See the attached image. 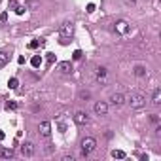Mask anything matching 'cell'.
Masks as SVG:
<instances>
[{"label": "cell", "mask_w": 161, "mask_h": 161, "mask_svg": "<svg viewBox=\"0 0 161 161\" xmlns=\"http://www.w3.org/2000/svg\"><path fill=\"white\" fill-rule=\"evenodd\" d=\"M15 108H17V102H13V101L6 102V110H15Z\"/></svg>", "instance_id": "cell-20"}, {"label": "cell", "mask_w": 161, "mask_h": 161, "mask_svg": "<svg viewBox=\"0 0 161 161\" xmlns=\"http://www.w3.org/2000/svg\"><path fill=\"white\" fill-rule=\"evenodd\" d=\"M0 157L2 159H12L13 157V150L12 148H2L0 150Z\"/></svg>", "instance_id": "cell-13"}, {"label": "cell", "mask_w": 161, "mask_h": 161, "mask_svg": "<svg viewBox=\"0 0 161 161\" xmlns=\"http://www.w3.org/2000/svg\"><path fill=\"white\" fill-rule=\"evenodd\" d=\"M63 161H74V157H72V155H65Z\"/></svg>", "instance_id": "cell-27"}, {"label": "cell", "mask_w": 161, "mask_h": 161, "mask_svg": "<svg viewBox=\"0 0 161 161\" xmlns=\"http://www.w3.org/2000/svg\"><path fill=\"white\" fill-rule=\"evenodd\" d=\"M38 131H40V135H42L44 138H48L49 135H51V125H49V121H42L38 125Z\"/></svg>", "instance_id": "cell-7"}, {"label": "cell", "mask_w": 161, "mask_h": 161, "mask_svg": "<svg viewBox=\"0 0 161 161\" xmlns=\"http://www.w3.org/2000/svg\"><path fill=\"white\" fill-rule=\"evenodd\" d=\"M106 74H108V70L104 68V66H101V68H97V72H95V80L97 82H104Z\"/></svg>", "instance_id": "cell-10"}, {"label": "cell", "mask_w": 161, "mask_h": 161, "mask_svg": "<svg viewBox=\"0 0 161 161\" xmlns=\"http://www.w3.org/2000/svg\"><path fill=\"white\" fill-rule=\"evenodd\" d=\"M95 114H97V116H106V114H108V104H106V102H102V101L95 102Z\"/></svg>", "instance_id": "cell-6"}, {"label": "cell", "mask_w": 161, "mask_h": 161, "mask_svg": "<svg viewBox=\"0 0 161 161\" xmlns=\"http://www.w3.org/2000/svg\"><path fill=\"white\" fill-rule=\"evenodd\" d=\"M46 55H48V63L53 65V63H55V55H53V53H46Z\"/></svg>", "instance_id": "cell-23"}, {"label": "cell", "mask_w": 161, "mask_h": 161, "mask_svg": "<svg viewBox=\"0 0 161 161\" xmlns=\"http://www.w3.org/2000/svg\"><path fill=\"white\" fill-rule=\"evenodd\" d=\"M21 154L25 155V157H32V155L36 154V146L32 142H25V144H21Z\"/></svg>", "instance_id": "cell-5"}, {"label": "cell", "mask_w": 161, "mask_h": 161, "mask_svg": "<svg viewBox=\"0 0 161 161\" xmlns=\"http://www.w3.org/2000/svg\"><path fill=\"white\" fill-rule=\"evenodd\" d=\"M82 55H84V53H82L80 49H76V51H74V55H72V59H74V61H80V59H82Z\"/></svg>", "instance_id": "cell-22"}, {"label": "cell", "mask_w": 161, "mask_h": 161, "mask_svg": "<svg viewBox=\"0 0 161 161\" xmlns=\"http://www.w3.org/2000/svg\"><path fill=\"white\" fill-rule=\"evenodd\" d=\"M78 97H80V99H82V101H87V99H89V97H91V93H89V91H84V89H82L80 93H78Z\"/></svg>", "instance_id": "cell-19"}, {"label": "cell", "mask_w": 161, "mask_h": 161, "mask_svg": "<svg viewBox=\"0 0 161 161\" xmlns=\"http://www.w3.org/2000/svg\"><path fill=\"white\" fill-rule=\"evenodd\" d=\"M112 157H116V159H125V152H121V150H114V152H112Z\"/></svg>", "instance_id": "cell-17"}, {"label": "cell", "mask_w": 161, "mask_h": 161, "mask_svg": "<svg viewBox=\"0 0 161 161\" xmlns=\"http://www.w3.org/2000/svg\"><path fill=\"white\" fill-rule=\"evenodd\" d=\"M6 19H8V13H6V12H4L2 15H0V21H6Z\"/></svg>", "instance_id": "cell-26"}, {"label": "cell", "mask_w": 161, "mask_h": 161, "mask_svg": "<svg viewBox=\"0 0 161 161\" xmlns=\"http://www.w3.org/2000/svg\"><path fill=\"white\" fill-rule=\"evenodd\" d=\"M59 70L63 72V74H70V72H72V63H70V61H63V63H59Z\"/></svg>", "instance_id": "cell-11"}, {"label": "cell", "mask_w": 161, "mask_h": 161, "mask_svg": "<svg viewBox=\"0 0 161 161\" xmlns=\"http://www.w3.org/2000/svg\"><path fill=\"white\" fill-rule=\"evenodd\" d=\"M95 148H97V140L93 137H85L84 140H82V154H84V155L91 154Z\"/></svg>", "instance_id": "cell-2"}, {"label": "cell", "mask_w": 161, "mask_h": 161, "mask_svg": "<svg viewBox=\"0 0 161 161\" xmlns=\"http://www.w3.org/2000/svg\"><path fill=\"white\" fill-rule=\"evenodd\" d=\"M59 34H61V38H70V36L74 34V23H72V21H65L59 27Z\"/></svg>", "instance_id": "cell-3"}, {"label": "cell", "mask_w": 161, "mask_h": 161, "mask_svg": "<svg viewBox=\"0 0 161 161\" xmlns=\"http://www.w3.org/2000/svg\"><path fill=\"white\" fill-rule=\"evenodd\" d=\"M116 30L119 34H127L129 32V23L123 21V19H119V21H116Z\"/></svg>", "instance_id": "cell-8"}, {"label": "cell", "mask_w": 161, "mask_h": 161, "mask_svg": "<svg viewBox=\"0 0 161 161\" xmlns=\"http://www.w3.org/2000/svg\"><path fill=\"white\" fill-rule=\"evenodd\" d=\"M129 104H131V108L138 110V108H142L144 104H146V97H144L142 93L135 91V93H131V97H129Z\"/></svg>", "instance_id": "cell-1"}, {"label": "cell", "mask_w": 161, "mask_h": 161, "mask_svg": "<svg viewBox=\"0 0 161 161\" xmlns=\"http://www.w3.org/2000/svg\"><path fill=\"white\" fill-rule=\"evenodd\" d=\"M40 44H44V42H40V40H32V42L29 44V48H30V49H36V48H38Z\"/></svg>", "instance_id": "cell-21"}, {"label": "cell", "mask_w": 161, "mask_h": 161, "mask_svg": "<svg viewBox=\"0 0 161 161\" xmlns=\"http://www.w3.org/2000/svg\"><path fill=\"white\" fill-rule=\"evenodd\" d=\"M152 104L154 106L161 104V89H154V93H152Z\"/></svg>", "instance_id": "cell-12"}, {"label": "cell", "mask_w": 161, "mask_h": 161, "mask_svg": "<svg viewBox=\"0 0 161 161\" xmlns=\"http://www.w3.org/2000/svg\"><path fill=\"white\" fill-rule=\"evenodd\" d=\"M87 12H89V13L95 12V4H87Z\"/></svg>", "instance_id": "cell-25"}, {"label": "cell", "mask_w": 161, "mask_h": 161, "mask_svg": "<svg viewBox=\"0 0 161 161\" xmlns=\"http://www.w3.org/2000/svg\"><path fill=\"white\" fill-rule=\"evenodd\" d=\"M15 13H17V15H23V13H25V8H23V6H15Z\"/></svg>", "instance_id": "cell-24"}, {"label": "cell", "mask_w": 161, "mask_h": 161, "mask_svg": "<svg viewBox=\"0 0 161 161\" xmlns=\"http://www.w3.org/2000/svg\"><path fill=\"white\" fill-rule=\"evenodd\" d=\"M135 74H137L138 78H142L144 74H146V68H144V66H140V65H138V66H135Z\"/></svg>", "instance_id": "cell-16"}, {"label": "cell", "mask_w": 161, "mask_h": 161, "mask_svg": "<svg viewBox=\"0 0 161 161\" xmlns=\"http://www.w3.org/2000/svg\"><path fill=\"white\" fill-rule=\"evenodd\" d=\"M8 61H10V55L6 53V51H0V68L8 65Z\"/></svg>", "instance_id": "cell-14"}, {"label": "cell", "mask_w": 161, "mask_h": 161, "mask_svg": "<svg viewBox=\"0 0 161 161\" xmlns=\"http://www.w3.org/2000/svg\"><path fill=\"white\" fill-rule=\"evenodd\" d=\"M30 65H32L34 68H38V66L42 65V57H40V55H34L32 59H30Z\"/></svg>", "instance_id": "cell-15"}, {"label": "cell", "mask_w": 161, "mask_h": 161, "mask_svg": "<svg viewBox=\"0 0 161 161\" xmlns=\"http://www.w3.org/2000/svg\"><path fill=\"white\" fill-rule=\"evenodd\" d=\"M110 101H112V104H114V106H121L123 102H125V97H123L121 93H114V95L110 97Z\"/></svg>", "instance_id": "cell-9"}, {"label": "cell", "mask_w": 161, "mask_h": 161, "mask_svg": "<svg viewBox=\"0 0 161 161\" xmlns=\"http://www.w3.org/2000/svg\"><path fill=\"white\" fill-rule=\"evenodd\" d=\"M4 137H6V135H4V131H0V140H4Z\"/></svg>", "instance_id": "cell-28"}, {"label": "cell", "mask_w": 161, "mask_h": 161, "mask_svg": "<svg viewBox=\"0 0 161 161\" xmlns=\"http://www.w3.org/2000/svg\"><path fill=\"white\" fill-rule=\"evenodd\" d=\"M8 85H10V89H17V85H19V82H17V78H10V82H8Z\"/></svg>", "instance_id": "cell-18"}, {"label": "cell", "mask_w": 161, "mask_h": 161, "mask_svg": "<svg viewBox=\"0 0 161 161\" xmlns=\"http://www.w3.org/2000/svg\"><path fill=\"white\" fill-rule=\"evenodd\" d=\"M74 123H76V125H80V127H84V125H87V123H89V116H87L85 112L78 110V112L74 114Z\"/></svg>", "instance_id": "cell-4"}]
</instances>
